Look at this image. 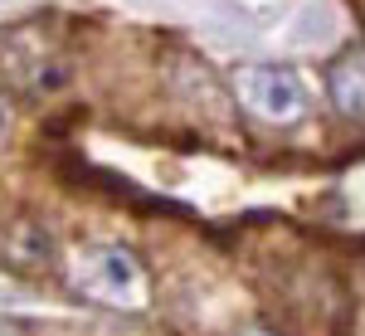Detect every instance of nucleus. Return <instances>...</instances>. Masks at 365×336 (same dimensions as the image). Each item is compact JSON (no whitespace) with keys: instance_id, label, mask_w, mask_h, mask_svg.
Masks as SVG:
<instances>
[{"instance_id":"1","label":"nucleus","mask_w":365,"mask_h":336,"mask_svg":"<svg viewBox=\"0 0 365 336\" xmlns=\"http://www.w3.org/2000/svg\"><path fill=\"white\" fill-rule=\"evenodd\" d=\"M73 282L83 287L88 297L98 302H113V307H141L151 282H146V268L137 263V253L122 249V244H98V249H83L73 258Z\"/></svg>"},{"instance_id":"2","label":"nucleus","mask_w":365,"mask_h":336,"mask_svg":"<svg viewBox=\"0 0 365 336\" xmlns=\"http://www.w3.org/2000/svg\"><path fill=\"white\" fill-rule=\"evenodd\" d=\"M234 88L244 98V108L253 117H263V122H297L307 112V88H302V78L292 68H278V63H253V68H244L234 78Z\"/></svg>"},{"instance_id":"3","label":"nucleus","mask_w":365,"mask_h":336,"mask_svg":"<svg viewBox=\"0 0 365 336\" xmlns=\"http://www.w3.org/2000/svg\"><path fill=\"white\" fill-rule=\"evenodd\" d=\"M327 98L341 117H365V49H346L327 68Z\"/></svg>"},{"instance_id":"4","label":"nucleus","mask_w":365,"mask_h":336,"mask_svg":"<svg viewBox=\"0 0 365 336\" xmlns=\"http://www.w3.org/2000/svg\"><path fill=\"white\" fill-rule=\"evenodd\" d=\"M253 336H268V332H253Z\"/></svg>"}]
</instances>
